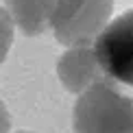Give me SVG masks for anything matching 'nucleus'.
<instances>
[{"label":"nucleus","instance_id":"nucleus-1","mask_svg":"<svg viewBox=\"0 0 133 133\" xmlns=\"http://www.w3.org/2000/svg\"><path fill=\"white\" fill-rule=\"evenodd\" d=\"M74 133H133V96H124L109 79L92 83L72 109Z\"/></svg>","mask_w":133,"mask_h":133},{"label":"nucleus","instance_id":"nucleus-2","mask_svg":"<svg viewBox=\"0 0 133 133\" xmlns=\"http://www.w3.org/2000/svg\"><path fill=\"white\" fill-rule=\"evenodd\" d=\"M111 13V0H57L52 13V29L57 42L79 48L101 35V26Z\"/></svg>","mask_w":133,"mask_h":133},{"label":"nucleus","instance_id":"nucleus-6","mask_svg":"<svg viewBox=\"0 0 133 133\" xmlns=\"http://www.w3.org/2000/svg\"><path fill=\"white\" fill-rule=\"evenodd\" d=\"M20 133H24V131H20Z\"/></svg>","mask_w":133,"mask_h":133},{"label":"nucleus","instance_id":"nucleus-5","mask_svg":"<svg viewBox=\"0 0 133 133\" xmlns=\"http://www.w3.org/2000/svg\"><path fill=\"white\" fill-rule=\"evenodd\" d=\"M15 22L26 35L44 33L52 20L57 0H7Z\"/></svg>","mask_w":133,"mask_h":133},{"label":"nucleus","instance_id":"nucleus-4","mask_svg":"<svg viewBox=\"0 0 133 133\" xmlns=\"http://www.w3.org/2000/svg\"><path fill=\"white\" fill-rule=\"evenodd\" d=\"M59 76L70 92H85L92 83L103 79V70L96 61V52L90 46H79L65 52L59 61Z\"/></svg>","mask_w":133,"mask_h":133},{"label":"nucleus","instance_id":"nucleus-3","mask_svg":"<svg viewBox=\"0 0 133 133\" xmlns=\"http://www.w3.org/2000/svg\"><path fill=\"white\" fill-rule=\"evenodd\" d=\"M94 52L107 79L133 87V9L105 26L96 39Z\"/></svg>","mask_w":133,"mask_h":133}]
</instances>
